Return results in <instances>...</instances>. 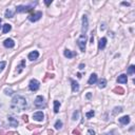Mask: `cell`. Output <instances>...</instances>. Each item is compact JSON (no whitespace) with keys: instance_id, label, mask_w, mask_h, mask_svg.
Segmentation results:
<instances>
[{"instance_id":"obj_1","label":"cell","mask_w":135,"mask_h":135,"mask_svg":"<svg viewBox=\"0 0 135 135\" xmlns=\"http://www.w3.org/2000/svg\"><path fill=\"white\" fill-rule=\"evenodd\" d=\"M28 108V101L23 96L21 95H16L13 97L12 102H11V109L14 112H21Z\"/></svg>"},{"instance_id":"obj_2","label":"cell","mask_w":135,"mask_h":135,"mask_svg":"<svg viewBox=\"0 0 135 135\" xmlns=\"http://www.w3.org/2000/svg\"><path fill=\"white\" fill-rule=\"evenodd\" d=\"M87 35H81L79 38L77 39V44L80 49L81 52H84L86 51V43H87Z\"/></svg>"},{"instance_id":"obj_3","label":"cell","mask_w":135,"mask_h":135,"mask_svg":"<svg viewBox=\"0 0 135 135\" xmlns=\"http://www.w3.org/2000/svg\"><path fill=\"white\" fill-rule=\"evenodd\" d=\"M34 105H35V107L37 108H44L46 107V100H44V98L42 96H37L35 101H34Z\"/></svg>"},{"instance_id":"obj_4","label":"cell","mask_w":135,"mask_h":135,"mask_svg":"<svg viewBox=\"0 0 135 135\" xmlns=\"http://www.w3.org/2000/svg\"><path fill=\"white\" fill-rule=\"evenodd\" d=\"M39 87H40V83L37 79H32L30 83H29V88H30L31 91H37L39 89Z\"/></svg>"},{"instance_id":"obj_5","label":"cell","mask_w":135,"mask_h":135,"mask_svg":"<svg viewBox=\"0 0 135 135\" xmlns=\"http://www.w3.org/2000/svg\"><path fill=\"white\" fill-rule=\"evenodd\" d=\"M89 28V21H88V17L86 15L82 16V26H81V32H82V35H86L87 31Z\"/></svg>"},{"instance_id":"obj_6","label":"cell","mask_w":135,"mask_h":135,"mask_svg":"<svg viewBox=\"0 0 135 135\" xmlns=\"http://www.w3.org/2000/svg\"><path fill=\"white\" fill-rule=\"evenodd\" d=\"M32 10V5H18L16 7V12L18 13H26Z\"/></svg>"},{"instance_id":"obj_7","label":"cell","mask_w":135,"mask_h":135,"mask_svg":"<svg viewBox=\"0 0 135 135\" xmlns=\"http://www.w3.org/2000/svg\"><path fill=\"white\" fill-rule=\"evenodd\" d=\"M41 17H42V13L41 12H36L35 14L31 15L30 17H29V20L32 21V22H36V21H38Z\"/></svg>"},{"instance_id":"obj_8","label":"cell","mask_w":135,"mask_h":135,"mask_svg":"<svg viewBox=\"0 0 135 135\" xmlns=\"http://www.w3.org/2000/svg\"><path fill=\"white\" fill-rule=\"evenodd\" d=\"M44 118V114L41 112V111H38V112L34 113L33 114V119L36 121H42Z\"/></svg>"},{"instance_id":"obj_9","label":"cell","mask_w":135,"mask_h":135,"mask_svg":"<svg viewBox=\"0 0 135 135\" xmlns=\"http://www.w3.org/2000/svg\"><path fill=\"white\" fill-rule=\"evenodd\" d=\"M3 46L5 47H9V49H12V47H15V42L13 39H11V38H7V39H5L4 42H3Z\"/></svg>"},{"instance_id":"obj_10","label":"cell","mask_w":135,"mask_h":135,"mask_svg":"<svg viewBox=\"0 0 135 135\" xmlns=\"http://www.w3.org/2000/svg\"><path fill=\"white\" fill-rule=\"evenodd\" d=\"M38 57H39V53L38 51H33V52H31L30 54H29V59L30 60H36V59H38Z\"/></svg>"},{"instance_id":"obj_11","label":"cell","mask_w":135,"mask_h":135,"mask_svg":"<svg viewBox=\"0 0 135 135\" xmlns=\"http://www.w3.org/2000/svg\"><path fill=\"white\" fill-rule=\"evenodd\" d=\"M127 81H128V77H127L126 74H121V75L118 76V78H117L118 83H127Z\"/></svg>"},{"instance_id":"obj_12","label":"cell","mask_w":135,"mask_h":135,"mask_svg":"<svg viewBox=\"0 0 135 135\" xmlns=\"http://www.w3.org/2000/svg\"><path fill=\"white\" fill-rule=\"evenodd\" d=\"M106 46H107V38L106 37H104V38H101L99 40L98 42V47H99V50H104Z\"/></svg>"},{"instance_id":"obj_13","label":"cell","mask_w":135,"mask_h":135,"mask_svg":"<svg viewBox=\"0 0 135 135\" xmlns=\"http://www.w3.org/2000/svg\"><path fill=\"white\" fill-rule=\"evenodd\" d=\"M96 81H97V75L95 73H93L91 76H90V78H89V80H88V83L89 84H94Z\"/></svg>"},{"instance_id":"obj_14","label":"cell","mask_w":135,"mask_h":135,"mask_svg":"<svg viewBox=\"0 0 135 135\" xmlns=\"http://www.w3.org/2000/svg\"><path fill=\"white\" fill-rule=\"evenodd\" d=\"M119 123L121 125H128L130 123V117L129 116H123V117L119 118Z\"/></svg>"},{"instance_id":"obj_15","label":"cell","mask_w":135,"mask_h":135,"mask_svg":"<svg viewBox=\"0 0 135 135\" xmlns=\"http://www.w3.org/2000/svg\"><path fill=\"white\" fill-rule=\"evenodd\" d=\"M63 55H65V56L67 57V58H69V59H70V58H73L74 56H75V53L67 49V50H65V52H63Z\"/></svg>"},{"instance_id":"obj_16","label":"cell","mask_w":135,"mask_h":135,"mask_svg":"<svg viewBox=\"0 0 135 135\" xmlns=\"http://www.w3.org/2000/svg\"><path fill=\"white\" fill-rule=\"evenodd\" d=\"M71 82H72V91L75 93V92H78L79 91V84L78 82H76L75 80H71Z\"/></svg>"},{"instance_id":"obj_17","label":"cell","mask_w":135,"mask_h":135,"mask_svg":"<svg viewBox=\"0 0 135 135\" xmlns=\"http://www.w3.org/2000/svg\"><path fill=\"white\" fill-rule=\"evenodd\" d=\"M107 87V80L105 78H101L100 80L98 81V88L99 89H104Z\"/></svg>"},{"instance_id":"obj_18","label":"cell","mask_w":135,"mask_h":135,"mask_svg":"<svg viewBox=\"0 0 135 135\" xmlns=\"http://www.w3.org/2000/svg\"><path fill=\"white\" fill-rule=\"evenodd\" d=\"M11 29H12L11 24H9V23H5V24L3 25V29H2V32H3V34H6V33H9V32L11 31Z\"/></svg>"},{"instance_id":"obj_19","label":"cell","mask_w":135,"mask_h":135,"mask_svg":"<svg viewBox=\"0 0 135 135\" xmlns=\"http://www.w3.org/2000/svg\"><path fill=\"white\" fill-rule=\"evenodd\" d=\"M59 108H60V102L58 100H54V112L55 113L59 112Z\"/></svg>"},{"instance_id":"obj_20","label":"cell","mask_w":135,"mask_h":135,"mask_svg":"<svg viewBox=\"0 0 135 135\" xmlns=\"http://www.w3.org/2000/svg\"><path fill=\"white\" fill-rule=\"evenodd\" d=\"M9 121H10V125L12 127H17L18 126V121L13 117H9Z\"/></svg>"},{"instance_id":"obj_21","label":"cell","mask_w":135,"mask_h":135,"mask_svg":"<svg viewBox=\"0 0 135 135\" xmlns=\"http://www.w3.org/2000/svg\"><path fill=\"white\" fill-rule=\"evenodd\" d=\"M18 70H17V73H21V71L23 70V68H25V61L24 60H22V61H21V63L19 65H18Z\"/></svg>"},{"instance_id":"obj_22","label":"cell","mask_w":135,"mask_h":135,"mask_svg":"<svg viewBox=\"0 0 135 135\" xmlns=\"http://www.w3.org/2000/svg\"><path fill=\"white\" fill-rule=\"evenodd\" d=\"M13 16H14V12H13L12 10L7 9L6 11H5V17L6 18H12Z\"/></svg>"},{"instance_id":"obj_23","label":"cell","mask_w":135,"mask_h":135,"mask_svg":"<svg viewBox=\"0 0 135 135\" xmlns=\"http://www.w3.org/2000/svg\"><path fill=\"white\" fill-rule=\"evenodd\" d=\"M114 92L116 94H123V93H125V90H123V88H120V87H118V88L114 89Z\"/></svg>"},{"instance_id":"obj_24","label":"cell","mask_w":135,"mask_h":135,"mask_svg":"<svg viewBox=\"0 0 135 135\" xmlns=\"http://www.w3.org/2000/svg\"><path fill=\"white\" fill-rule=\"evenodd\" d=\"M123 111V110L121 107H116V108H114V111H113V115H116L117 113H121Z\"/></svg>"},{"instance_id":"obj_25","label":"cell","mask_w":135,"mask_h":135,"mask_svg":"<svg viewBox=\"0 0 135 135\" xmlns=\"http://www.w3.org/2000/svg\"><path fill=\"white\" fill-rule=\"evenodd\" d=\"M55 129H57V130H59V129H61L62 127V121L61 120H57L56 123H55Z\"/></svg>"},{"instance_id":"obj_26","label":"cell","mask_w":135,"mask_h":135,"mask_svg":"<svg viewBox=\"0 0 135 135\" xmlns=\"http://www.w3.org/2000/svg\"><path fill=\"white\" fill-rule=\"evenodd\" d=\"M134 72H135V65H130L129 67V69H128V73L129 74H134Z\"/></svg>"},{"instance_id":"obj_27","label":"cell","mask_w":135,"mask_h":135,"mask_svg":"<svg viewBox=\"0 0 135 135\" xmlns=\"http://www.w3.org/2000/svg\"><path fill=\"white\" fill-rule=\"evenodd\" d=\"M94 115H95V112H94L93 110H92V111H89V112H88V113H87V114H86L87 118H92V117H93Z\"/></svg>"},{"instance_id":"obj_28","label":"cell","mask_w":135,"mask_h":135,"mask_svg":"<svg viewBox=\"0 0 135 135\" xmlns=\"http://www.w3.org/2000/svg\"><path fill=\"white\" fill-rule=\"evenodd\" d=\"M5 65H6V62H5V61H0V73L4 70Z\"/></svg>"},{"instance_id":"obj_29","label":"cell","mask_w":135,"mask_h":135,"mask_svg":"<svg viewBox=\"0 0 135 135\" xmlns=\"http://www.w3.org/2000/svg\"><path fill=\"white\" fill-rule=\"evenodd\" d=\"M78 117H79V111H75V112L73 113V118L72 119L76 120V119H78Z\"/></svg>"},{"instance_id":"obj_30","label":"cell","mask_w":135,"mask_h":135,"mask_svg":"<svg viewBox=\"0 0 135 135\" xmlns=\"http://www.w3.org/2000/svg\"><path fill=\"white\" fill-rule=\"evenodd\" d=\"M4 93L6 95H12L13 94V90L12 89H5L4 90Z\"/></svg>"},{"instance_id":"obj_31","label":"cell","mask_w":135,"mask_h":135,"mask_svg":"<svg viewBox=\"0 0 135 135\" xmlns=\"http://www.w3.org/2000/svg\"><path fill=\"white\" fill-rule=\"evenodd\" d=\"M88 135H95V131H93L92 129H89L88 130Z\"/></svg>"},{"instance_id":"obj_32","label":"cell","mask_w":135,"mask_h":135,"mask_svg":"<svg viewBox=\"0 0 135 135\" xmlns=\"http://www.w3.org/2000/svg\"><path fill=\"white\" fill-rule=\"evenodd\" d=\"M44 3H46L47 5H50L52 3V0H46V1H44Z\"/></svg>"},{"instance_id":"obj_33","label":"cell","mask_w":135,"mask_h":135,"mask_svg":"<svg viewBox=\"0 0 135 135\" xmlns=\"http://www.w3.org/2000/svg\"><path fill=\"white\" fill-rule=\"evenodd\" d=\"M22 118H23V120H24L25 123H28V120H29V119H28V118H29L28 116H26V115H23V116H22Z\"/></svg>"},{"instance_id":"obj_34","label":"cell","mask_w":135,"mask_h":135,"mask_svg":"<svg viewBox=\"0 0 135 135\" xmlns=\"http://www.w3.org/2000/svg\"><path fill=\"white\" fill-rule=\"evenodd\" d=\"M79 69H80V70H83V69H84V65H83V63H80V65H79Z\"/></svg>"},{"instance_id":"obj_35","label":"cell","mask_w":135,"mask_h":135,"mask_svg":"<svg viewBox=\"0 0 135 135\" xmlns=\"http://www.w3.org/2000/svg\"><path fill=\"white\" fill-rule=\"evenodd\" d=\"M73 133H74V134H79V131H78V130H74Z\"/></svg>"},{"instance_id":"obj_36","label":"cell","mask_w":135,"mask_h":135,"mask_svg":"<svg viewBox=\"0 0 135 135\" xmlns=\"http://www.w3.org/2000/svg\"><path fill=\"white\" fill-rule=\"evenodd\" d=\"M123 5H130V3H129V2H123Z\"/></svg>"},{"instance_id":"obj_37","label":"cell","mask_w":135,"mask_h":135,"mask_svg":"<svg viewBox=\"0 0 135 135\" xmlns=\"http://www.w3.org/2000/svg\"><path fill=\"white\" fill-rule=\"evenodd\" d=\"M87 97H88V98H91V94L88 93V94H87Z\"/></svg>"},{"instance_id":"obj_38","label":"cell","mask_w":135,"mask_h":135,"mask_svg":"<svg viewBox=\"0 0 135 135\" xmlns=\"http://www.w3.org/2000/svg\"><path fill=\"white\" fill-rule=\"evenodd\" d=\"M93 41H94V37L92 36V38H91V42H92V43H93Z\"/></svg>"},{"instance_id":"obj_39","label":"cell","mask_w":135,"mask_h":135,"mask_svg":"<svg viewBox=\"0 0 135 135\" xmlns=\"http://www.w3.org/2000/svg\"><path fill=\"white\" fill-rule=\"evenodd\" d=\"M77 76H78L79 78H81V74H80V73H78V74H77Z\"/></svg>"},{"instance_id":"obj_40","label":"cell","mask_w":135,"mask_h":135,"mask_svg":"<svg viewBox=\"0 0 135 135\" xmlns=\"http://www.w3.org/2000/svg\"><path fill=\"white\" fill-rule=\"evenodd\" d=\"M0 23H1V19H0ZM0 26H1V25H0Z\"/></svg>"},{"instance_id":"obj_41","label":"cell","mask_w":135,"mask_h":135,"mask_svg":"<svg viewBox=\"0 0 135 135\" xmlns=\"http://www.w3.org/2000/svg\"><path fill=\"white\" fill-rule=\"evenodd\" d=\"M35 135H39V134H35Z\"/></svg>"}]
</instances>
